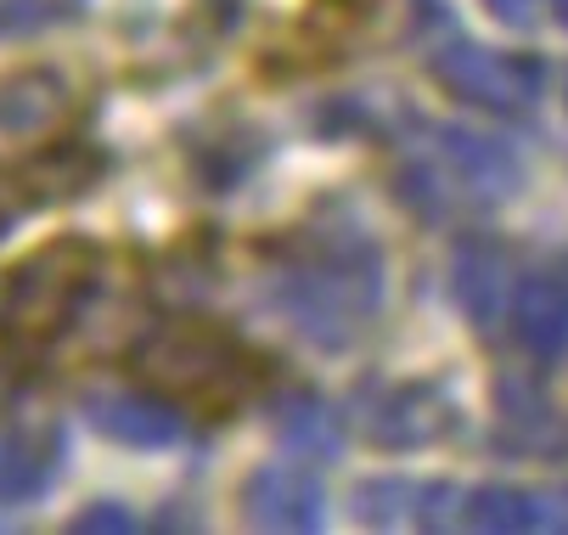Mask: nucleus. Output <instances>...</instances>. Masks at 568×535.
Returning <instances> with one entry per match:
<instances>
[{
    "mask_svg": "<svg viewBox=\"0 0 568 535\" xmlns=\"http://www.w3.org/2000/svg\"><path fill=\"white\" fill-rule=\"evenodd\" d=\"M271 304L315 350H344L377 311V249L361 232H287L265 243Z\"/></svg>",
    "mask_w": 568,
    "mask_h": 535,
    "instance_id": "obj_1",
    "label": "nucleus"
},
{
    "mask_svg": "<svg viewBox=\"0 0 568 535\" xmlns=\"http://www.w3.org/2000/svg\"><path fill=\"white\" fill-rule=\"evenodd\" d=\"M130 372L175 412L220 423L260 395L265 355L209 316H170L130 344Z\"/></svg>",
    "mask_w": 568,
    "mask_h": 535,
    "instance_id": "obj_2",
    "label": "nucleus"
},
{
    "mask_svg": "<svg viewBox=\"0 0 568 535\" xmlns=\"http://www.w3.org/2000/svg\"><path fill=\"white\" fill-rule=\"evenodd\" d=\"M102 249L91 238H51L29 260L12 265L7 287H0V339L18 350H45L57 344L73 316L85 311L97 293Z\"/></svg>",
    "mask_w": 568,
    "mask_h": 535,
    "instance_id": "obj_3",
    "label": "nucleus"
},
{
    "mask_svg": "<svg viewBox=\"0 0 568 535\" xmlns=\"http://www.w3.org/2000/svg\"><path fill=\"white\" fill-rule=\"evenodd\" d=\"M518 181H524V170H518L507 141L473 135L462 124H439L428 159L399 170V198L423 214H450L456 198L462 203H501L518 192Z\"/></svg>",
    "mask_w": 568,
    "mask_h": 535,
    "instance_id": "obj_4",
    "label": "nucleus"
},
{
    "mask_svg": "<svg viewBox=\"0 0 568 535\" xmlns=\"http://www.w3.org/2000/svg\"><path fill=\"white\" fill-rule=\"evenodd\" d=\"M428 73L439 80V91H450L456 102L490 108V113H524L540 97V62L535 57H513V51H478V46H450L428 62Z\"/></svg>",
    "mask_w": 568,
    "mask_h": 535,
    "instance_id": "obj_5",
    "label": "nucleus"
},
{
    "mask_svg": "<svg viewBox=\"0 0 568 535\" xmlns=\"http://www.w3.org/2000/svg\"><path fill=\"white\" fill-rule=\"evenodd\" d=\"M79 417H85L97 434L135 445V451H158V445H175L181 440V412L146 390L141 377L135 384H91L79 390Z\"/></svg>",
    "mask_w": 568,
    "mask_h": 535,
    "instance_id": "obj_6",
    "label": "nucleus"
},
{
    "mask_svg": "<svg viewBox=\"0 0 568 535\" xmlns=\"http://www.w3.org/2000/svg\"><path fill=\"white\" fill-rule=\"evenodd\" d=\"M456 423V406L434 390V384H394V390H377L366 406H361V428L372 445L383 451H417V445H434L439 434H450Z\"/></svg>",
    "mask_w": 568,
    "mask_h": 535,
    "instance_id": "obj_7",
    "label": "nucleus"
},
{
    "mask_svg": "<svg viewBox=\"0 0 568 535\" xmlns=\"http://www.w3.org/2000/svg\"><path fill=\"white\" fill-rule=\"evenodd\" d=\"M242 518L260 529H315L321 480L304 463H265L242 480Z\"/></svg>",
    "mask_w": 568,
    "mask_h": 535,
    "instance_id": "obj_8",
    "label": "nucleus"
},
{
    "mask_svg": "<svg viewBox=\"0 0 568 535\" xmlns=\"http://www.w3.org/2000/svg\"><path fill=\"white\" fill-rule=\"evenodd\" d=\"M68 108H73L68 85L57 80V73H45V68L0 80V130H7V135H23V141L34 135V141H45V135L62 130Z\"/></svg>",
    "mask_w": 568,
    "mask_h": 535,
    "instance_id": "obj_9",
    "label": "nucleus"
},
{
    "mask_svg": "<svg viewBox=\"0 0 568 535\" xmlns=\"http://www.w3.org/2000/svg\"><path fill=\"white\" fill-rule=\"evenodd\" d=\"M62 440L51 428H0V502H29L57 480Z\"/></svg>",
    "mask_w": 568,
    "mask_h": 535,
    "instance_id": "obj_10",
    "label": "nucleus"
},
{
    "mask_svg": "<svg viewBox=\"0 0 568 535\" xmlns=\"http://www.w3.org/2000/svg\"><path fill=\"white\" fill-rule=\"evenodd\" d=\"M513 316H518V339L529 344V355L551 361L568 344V282L529 276L513 299Z\"/></svg>",
    "mask_w": 568,
    "mask_h": 535,
    "instance_id": "obj_11",
    "label": "nucleus"
},
{
    "mask_svg": "<svg viewBox=\"0 0 568 535\" xmlns=\"http://www.w3.org/2000/svg\"><path fill=\"white\" fill-rule=\"evenodd\" d=\"M450 282H456V299L467 304V316L478 327H490L501 316V299H507V260H501V249L462 243V254L450 265Z\"/></svg>",
    "mask_w": 568,
    "mask_h": 535,
    "instance_id": "obj_12",
    "label": "nucleus"
},
{
    "mask_svg": "<svg viewBox=\"0 0 568 535\" xmlns=\"http://www.w3.org/2000/svg\"><path fill=\"white\" fill-rule=\"evenodd\" d=\"M546 502L551 496H540V491L484 485V491L467 496V524H478V529H540V524H551Z\"/></svg>",
    "mask_w": 568,
    "mask_h": 535,
    "instance_id": "obj_13",
    "label": "nucleus"
},
{
    "mask_svg": "<svg viewBox=\"0 0 568 535\" xmlns=\"http://www.w3.org/2000/svg\"><path fill=\"white\" fill-rule=\"evenodd\" d=\"M276 440L287 451H298L304 463H315V456L338 451V423L327 417V406H321L315 395H293V401L276 406Z\"/></svg>",
    "mask_w": 568,
    "mask_h": 535,
    "instance_id": "obj_14",
    "label": "nucleus"
},
{
    "mask_svg": "<svg viewBox=\"0 0 568 535\" xmlns=\"http://www.w3.org/2000/svg\"><path fill=\"white\" fill-rule=\"evenodd\" d=\"M79 12V0H0V40H23L51 23H68Z\"/></svg>",
    "mask_w": 568,
    "mask_h": 535,
    "instance_id": "obj_15",
    "label": "nucleus"
},
{
    "mask_svg": "<svg viewBox=\"0 0 568 535\" xmlns=\"http://www.w3.org/2000/svg\"><path fill=\"white\" fill-rule=\"evenodd\" d=\"M73 529H85V535H124V529H135V518L119 502H97V507H85L73 518Z\"/></svg>",
    "mask_w": 568,
    "mask_h": 535,
    "instance_id": "obj_16",
    "label": "nucleus"
},
{
    "mask_svg": "<svg viewBox=\"0 0 568 535\" xmlns=\"http://www.w3.org/2000/svg\"><path fill=\"white\" fill-rule=\"evenodd\" d=\"M23 209H34L29 192H23V175H18V170H12V175H0V238H7V225H12Z\"/></svg>",
    "mask_w": 568,
    "mask_h": 535,
    "instance_id": "obj_17",
    "label": "nucleus"
},
{
    "mask_svg": "<svg viewBox=\"0 0 568 535\" xmlns=\"http://www.w3.org/2000/svg\"><path fill=\"white\" fill-rule=\"evenodd\" d=\"M484 7H490L507 29H529L535 23V0H484Z\"/></svg>",
    "mask_w": 568,
    "mask_h": 535,
    "instance_id": "obj_18",
    "label": "nucleus"
},
{
    "mask_svg": "<svg viewBox=\"0 0 568 535\" xmlns=\"http://www.w3.org/2000/svg\"><path fill=\"white\" fill-rule=\"evenodd\" d=\"M551 12H557V23L568 29V0H551Z\"/></svg>",
    "mask_w": 568,
    "mask_h": 535,
    "instance_id": "obj_19",
    "label": "nucleus"
}]
</instances>
